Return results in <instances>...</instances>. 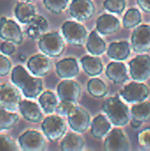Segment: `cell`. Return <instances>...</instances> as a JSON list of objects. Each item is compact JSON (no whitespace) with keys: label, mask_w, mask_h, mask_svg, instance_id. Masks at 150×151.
<instances>
[{"label":"cell","mask_w":150,"mask_h":151,"mask_svg":"<svg viewBox=\"0 0 150 151\" xmlns=\"http://www.w3.org/2000/svg\"><path fill=\"white\" fill-rule=\"evenodd\" d=\"M19 119L17 113L0 108V131L11 129L18 123Z\"/></svg>","instance_id":"obj_31"},{"label":"cell","mask_w":150,"mask_h":151,"mask_svg":"<svg viewBox=\"0 0 150 151\" xmlns=\"http://www.w3.org/2000/svg\"><path fill=\"white\" fill-rule=\"evenodd\" d=\"M18 150L17 144L11 138L0 134V151H16Z\"/></svg>","instance_id":"obj_36"},{"label":"cell","mask_w":150,"mask_h":151,"mask_svg":"<svg viewBox=\"0 0 150 151\" xmlns=\"http://www.w3.org/2000/svg\"><path fill=\"white\" fill-rule=\"evenodd\" d=\"M20 102V93L14 84L4 83L0 85V108L9 111H15L19 109Z\"/></svg>","instance_id":"obj_7"},{"label":"cell","mask_w":150,"mask_h":151,"mask_svg":"<svg viewBox=\"0 0 150 151\" xmlns=\"http://www.w3.org/2000/svg\"><path fill=\"white\" fill-rule=\"evenodd\" d=\"M137 140L143 150L150 151V128L140 131L137 134Z\"/></svg>","instance_id":"obj_37"},{"label":"cell","mask_w":150,"mask_h":151,"mask_svg":"<svg viewBox=\"0 0 150 151\" xmlns=\"http://www.w3.org/2000/svg\"><path fill=\"white\" fill-rule=\"evenodd\" d=\"M107 78L114 84L121 85L129 81L127 68L122 61H114L110 63L105 70Z\"/></svg>","instance_id":"obj_17"},{"label":"cell","mask_w":150,"mask_h":151,"mask_svg":"<svg viewBox=\"0 0 150 151\" xmlns=\"http://www.w3.org/2000/svg\"><path fill=\"white\" fill-rule=\"evenodd\" d=\"M56 73L57 76L63 80L76 77L80 73V66L77 59L74 58L61 59L56 64Z\"/></svg>","instance_id":"obj_19"},{"label":"cell","mask_w":150,"mask_h":151,"mask_svg":"<svg viewBox=\"0 0 150 151\" xmlns=\"http://www.w3.org/2000/svg\"><path fill=\"white\" fill-rule=\"evenodd\" d=\"M42 130L45 137L50 142H56L65 136L67 127L60 115H50L42 123Z\"/></svg>","instance_id":"obj_4"},{"label":"cell","mask_w":150,"mask_h":151,"mask_svg":"<svg viewBox=\"0 0 150 151\" xmlns=\"http://www.w3.org/2000/svg\"><path fill=\"white\" fill-rule=\"evenodd\" d=\"M86 47L91 55L97 57L103 55L107 50L106 43L100 36L97 30H94L89 34L86 42Z\"/></svg>","instance_id":"obj_23"},{"label":"cell","mask_w":150,"mask_h":151,"mask_svg":"<svg viewBox=\"0 0 150 151\" xmlns=\"http://www.w3.org/2000/svg\"><path fill=\"white\" fill-rule=\"evenodd\" d=\"M87 88L88 93L95 98H103L108 94L105 83L99 78H92L88 81Z\"/></svg>","instance_id":"obj_30"},{"label":"cell","mask_w":150,"mask_h":151,"mask_svg":"<svg viewBox=\"0 0 150 151\" xmlns=\"http://www.w3.org/2000/svg\"><path fill=\"white\" fill-rule=\"evenodd\" d=\"M61 29L65 40L73 46H82L88 37L86 27L76 21L67 20L64 22Z\"/></svg>","instance_id":"obj_5"},{"label":"cell","mask_w":150,"mask_h":151,"mask_svg":"<svg viewBox=\"0 0 150 151\" xmlns=\"http://www.w3.org/2000/svg\"><path fill=\"white\" fill-rule=\"evenodd\" d=\"M29 27L27 30V35L32 39L40 38L48 30V21L42 15H37L33 18L31 22L28 24Z\"/></svg>","instance_id":"obj_26"},{"label":"cell","mask_w":150,"mask_h":151,"mask_svg":"<svg viewBox=\"0 0 150 151\" xmlns=\"http://www.w3.org/2000/svg\"><path fill=\"white\" fill-rule=\"evenodd\" d=\"M68 123L72 130L78 134L85 133L91 125V119L89 113L80 106L76 107L67 116Z\"/></svg>","instance_id":"obj_13"},{"label":"cell","mask_w":150,"mask_h":151,"mask_svg":"<svg viewBox=\"0 0 150 151\" xmlns=\"http://www.w3.org/2000/svg\"><path fill=\"white\" fill-rule=\"evenodd\" d=\"M132 49L137 53L148 52L150 50V26L139 25L135 27L131 37Z\"/></svg>","instance_id":"obj_10"},{"label":"cell","mask_w":150,"mask_h":151,"mask_svg":"<svg viewBox=\"0 0 150 151\" xmlns=\"http://www.w3.org/2000/svg\"><path fill=\"white\" fill-rule=\"evenodd\" d=\"M111 122L110 119L102 114L97 115L93 121L91 122L90 130L91 134L94 138L97 140H101L103 137H106V135L110 133L111 129Z\"/></svg>","instance_id":"obj_22"},{"label":"cell","mask_w":150,"mask_h":151,"mask_svg":"<svg viewBox=\"0 0 150 151\" xmlns=\"http://www.w3.org/2000/svg\"><path fill=\"white\" fill-rule=\"evenodd\" d=\"M14 14L17 19L22 23L28 25L33 18L35 16V8L33 4L28 2H20L18 3L14 9Z\"/></svg>","instance_id":"obj_25"},{"label":"cell","mask_w":150,"mask_h":151,"mask_svg":"<svg viewBox=\"0 0 150 151\" xmlns=\"http://www.w3.org/2000/svg\"><path fill=\"white\" fill-rule=\"evenodd\" d=\"M27 66L33 75L36 77H43L50 71L51 61L45 54H36L27 60Z\"/></svg>","instance_id":"obj_16"},{"label":"cell","mask_w":150,"mask_h":151,"mask_svg":"<svg viewBox=\"0 0 150 151\" xmlns=\"http://www.w3.org/2000/svg\"><path fill=\"white\" fill-rule=\"evenodd\" d=\"M40 50L50 58H57L61 56L65 49V42L57 32L45 33L38 40Z\"/></svg>","instance_id":"obj_3"},{"label":"cell","mask_w":150,"mask_h":151,"mask_svg":"<svg viewBox=\"0 0 150 151\" xmlns=\"http://www.w3.org/2000/svg\"><path fill=\"white\" fill-rule=\"evenodd\" d=\"M120 96L128 104H137L148 99L149 96V88L143 82L134 81L122 88Z\"/></svg>","instance_id":"obj_6"},{"label":"cell","mask_w":150,"mask_h":151,"mask_svg":"<svg viewBox=\"0 0 150 151\" xmlns=\"http://www.w3.org/2000/svg\"><path fill=\"white\" fill-rule=\"evenodd\" d=\"M19 110L23 118L32 123H39L43 119V114L39 107V105L29 100H21Z\"/></svg>","instance_id":"obj_20"},{"label":"cell","mask_w":150,"mask_h":151,"mask_svg":"<svg viewBox=\"0 0 150 151\" xmlns=\"http://www.w3.org/2000/svg\"><path fill=\"white\" fill-rule=\"evenodd\" d=\"M68 3L69 0H43V4L46 9L53 14H60L63 12Z\"/></svg>","instance_id":"obj_33"},{"label":"cell","mask_w":150,"mask_h":151,"mask_svg":"<svg viewBox=\"0 0 150 151\" xmlns=\"http://www.w3.org/2000/svg\"><path fill=\"white\" fill-rule=\"evenodd\" d=\"M132 119L141 123L150 120V102L143 101L133 104L131 108Z\"/></svg>","instance_id":"obj_28"},{"label":"cell","mask_w":150,"mask_h":151,"mask_svg":"<svg viewBox=\"0 0 150 151\" xmlns=\"http://www.w3.org/2000/svg\"><path fill=\"white\" fill-rule=\"evenodd\" d=\"M39 104L41 105V108L43 110L44 113L50 115L56 111L58 102L56 95L52 91L47 90L40 95Z\"/></svg>","instance_id":"obj_29"},{"label":"cell","mask_w":150,"mask_h":151,"mask_svg":"<svg viewBox=\"0 0 150 151\" xmlns=\"http://www.w3.org/2000/svg\"><path fill=\"white\" fill-rule=\"evenodd\" d=\"M103 148L107 151H126L129 150L130 144L125 133L117 127L111 130L106 135Z\"/></svg>","instance_id":"obj_14"},{"label":"cell","mask_w":150,"mask_h":151,"mask_svg":"<svg viewBox=\"0 0 150 151\" xmlns=\"http://www.w3.org/2000/svg\"><path fill=\"white\" fill-rule=\"evenodd\" d=\"M14 44L15 43L12 42L4 41L0 45V50H1V52L3 54L6 55V56L12 55L15 52V50H16V48H15V45Z\"/></svg>","instance_id":"obj_39"},{"label":"cell","mask_w":150,"mask_h":151,"mask_svg":"<svg viewBox=\"0 0 150 151\" xmlns=\"http://www.w3.org/2000/svg\"><path fill=\"white\" fill-rule=\"evenodd\" d=\"M141 22V13L136 8L129 9L123 17V26L126 29L135 28Z\"/></svg>","instance_id":"obj_32"},{"label":"cell","mask_w":150,"mask_h":151,"mask_svg":"<svg viewBox=\"0 0 150 151\" xmlns=\"http://www.w3.org/2000/svg\"><path fill=\"white\" fill-rule=\"evenodd\" d=\"M95 27L99 34L103 35H110L119 30L120 22L114 15L104 13L97 18Z\"/></svg>","instance_id":"obj_18"},{"label":"cell","mask_w":150,"mask_h":151,"mask_svg":"<svg viewBox=\"0 0 150 151\" xmlns=\"http://www.w3.org/2000/svg\"><path fill=\"white\" fill-rule=\"evenodd\" d=\"M76 107V102L72 101H60L57 104L56 111L60 116H65L67 117L72 111Z\"/></svg>","instance_id":"obj_35"},{"label":"cell","mask_w":150,"mask_h":151,"mask_svg":"<svg viewBox=\"0 0 150 151\" xmlns=\"http://www.w3.org/2000/svg\"><path fill=\"white\" fill-rule=\"evenodd\" d=\"M11 63L8 58L4 55H0V76H6L11 73Z\"/></svg>","instance_id":"obj_38"},{"label":"cell","mask_w":150,"mask_h":151,"mask_svg":"<svg viewBox=\"0 0 150 151\" xmlns=\"http://www.w3.org/2000/svg\"><path fill=\"white\" fill-rule=\"evenodd\" d=\"M80 65L84 72L91 77H95L102 73L103 64L97 56H85L80 59Z\"/></svg>","instance_id":"obj_24"},{"label":"cell","mask_w":150,"mask_h":151,"mask_svg":"<svg viewBox=\"0 0 150 151\" xmlns=\"http://www.w3.org/2000/svg\"><path fill=\"white\" fill-rule=\"evenodd\" d=\"M84 140L76 132L68 133L60 143V149L63 151H80L84 149Z\"/></svg>","instance_id":"obj_27"},{"label":"cell","mask_w":150,"mask_h":151,"mask_svg":"<svg viewBox=\"0 0 150 151\" xmlns=\"http://www.w3.org/2000/svg\"><path fill=\"white\" fill-rule=\"evenodd\" d=\"M129 70L133 81L144 82L150 77V56L138 55L129 61Z\"/></svg>","instance_id":"obj_8"},{"label":"cell","mask_w":150,"mask_h":151,"mask_svg":"<svg viewBox=\"0 0 150 151\" xmlns=\"http://www.w3.org/2000/svg\"><path fill=\"white\" fill-rule=\"evenodd\" d=\"M21 1H24V2H28V3H33L34 1H37V0H21Z\"/></svg>","instance_id":"obj_42"},{"label":"cell","mask_w":150,"mask_h":151,"mask_svg":"<svg viewBox=\"0 0 150 151\" xmlns=\"http://www.w3.org/2000/svg\"><path fill=\"white\" fill-rule=\"evenodd\" d=\"M140 8L146 13H150V0H137Z\"/></svg>","instance_id":"obj_40"},{"label":"cell","mask_w":150,"mask_h":151,"mask_svg":"<svg viewBox=\"0 0 150 151\" xmlns=\"http://www.w3.org/2000/svg\"><path fill=\"white\" fill-rule=\"evenodd\" d=\"M126 0H105L103 8L111 13L121 14L126 8Z\"/></svg>","instance_id":"obj_34"},{"label":"cell","mask_w":150,"mask_h":151,"mask_svg":"<svg viewBox=\"0 0 150 151\" xmlns=\"http://www.w3.org/2000/svg\"><path fill=\"white\" fill-rule=\"evenodd\" d=\"M102 110L116 127H125L130 122L131 110L118 96L105 99Z\"/></svg>","instance_id":"obj_2"},{"label":"cell","mask_w":150,"mask_h":151,"mask_svg":"<svg viewBox=\"0 0 150 151\" xmlns=\"http://www.w3.org/2000/svg\"><path fill=\"white\" fill-rule=\"evenodd\" d=\"M131 54V45L126 41L111 42L107 49V55L115 61H124Z\"/></svg>","instance_id":"obj_21"},{"label":"cell","mask_w":150,"mask_h":151,"mask_svg":"<svg viewBox=\"0 0 150 151\" xmlns=\"http://www.w3.org/2000/svg\"><path fill=\"white\" fill-rule=\"evenodd\" d=\"M19 145L24 151H42L46 149V141L40 132L27 130L19 137Z\"/></svg>","instance_id":"obj_9"},{"label":"cell","mask_w":150,"mask_h":151,"mask_svg":"<svg viewBox=\"0 0 150 151\" xmlns=\"http://www.w3.org/2000/svg\"><path fill=\"white\" fill-rule=\"evenodd\" d=\"M11 80L27 98H36L42 92L43 85L40 77L30 75L22 65H17L12 69Z\"/></svg>","instance_id":"obj_1"},{"label":"cell","mask_w":150,"mask_h":151,"mask_svg":"<svg viewBox=\"0 0 150 151\" xmlns=\"http://www.w3.org/2000/svg\"><path fill=\"white\" fill-rule=\"evenodd\" d=\"M57 92L60 101L77 102L81 95V88L75 81L65 79L57 85Z\"/></svg>","instance_id":"obj_15"},{"label":"cell","mask_w":150,"mask_h":151,"mask_svg":"<svg viewBox=\"0 0 150 151\" xmlns=\"http://www.w3.org/2000/svg\"><path fill=\"white\" fill-rule=\"evenodd\" d=\"M95 7L91 0H72L69 14L78 21H87L95 14Z\"/></svg>","instance_id":"obj_12"},{"label":"cell","mask_w":150,"mask_h":151,"mask_svg":"<svg viewBox=\"0 0 150 151\" xmlns=\"http://www.w3.org/2000/svg\"><path fill=\"white\" fill-rule=\"evenodd\" d=\"M0 38L19 45L23 42V33L17 22L2 17L0 19Z\"/></svg>","instance_id":"obj_11"},{"label":"cell","mask_w":150,"mask_h":151,"mask_svg":"<svg viewBox=\"0 0 150 151\" xmlns=\"http://www.w3.org/2000/svg\"><path fill=\"white\" fill-rule=\"evenodd\" d=\"M130 125H131V127H132L133 128L138 129V128L141 127V126L142 125V123L140 122V121H138V120H135V119H132V120H130Z\"/></svg>","instance_id":"obj_41"}]
</instances>
